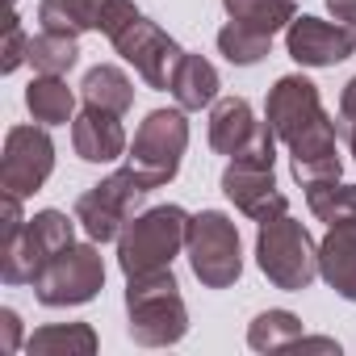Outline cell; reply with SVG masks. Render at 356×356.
Here are the masks:
<instances>
[{
	"label": "cell",
	"mask_w": 356,
	"mask_h": 356,
	"mask_svg": "<svg viewBox=\"0 0 356 356\" xmlns=\"http://www.w3.org/2000/svg\"><path fill=\"white\" fill-rule=\"evenodd\" d=\"M260 130H264V122H256V113H252V105H248L243 97H222V101H214V109H210V147H214L218 155L239 159V155L260 138Z\"/></svg>",
	"instance_id": "obj_15"
},
{
	"label": "cell",
	"mask_w": 356,
	"mask_h": 356,
	"mask_svg": "<svg viewBox=\"0 0 356 356\" xmlns=\"http://www.w3.org/2000/svg\"><path fill=\"white\" fill-rule=\"evenodd\" d=\"M293 352H335V356H339V343H335V339H318V335H302V339L293 343Z\"/></svg>",
	"instance_id": "obj_30"
},
{
	"label": "cell",
	"mask_w": 356,
	"mask_h": 356,
	"mask_svg": "<svg viewBox=\"0 0 356 356\" xmlns=\"http://www.w3.org/2000/svg\"><path fill=\"white\" fill-rule=\"evenodd\" d=\"M72 147L84 163H113L126 155V130H122L118 113L84 105L72 118Z\"/></svg>",
	"instance_id": "obj_14"
},
{
	"label": "cell",
	"mask_w": 356,
	"mask_h": 356,
	"mask_svg": "<svg viewBox=\"0 0 356 356\" xmlns=\"http://www.w3.org/2000/svg\"><path fill=\"white\" fill-rule=\"evenodd\" d=\"M22 348V318L17 310H0V352H17Z\"/></svg>",
	"instance_id": "obj_29"
},
{
	"label": "cell",
	"mask_w": 356,
	"mask_h": 356,
	"mask_svg": "<svg viewBox=\"0 0 356 356\" xmlns=\"http://www.w3.org/2000/svg\"><path fill=\"white\" fill-rule=\"evenodd\" d=\"M218 72H214V63L210 59H202V55H181V63H176V72H172V97H176V105L181 109H206V105H214L218 101Z\"/></svg>",
	"instance_id": "obj_17"
},
{
	"label": "cell",
	"mask_w": 356,
	"mask_h": 356,
	"mask_svg": "<svg viewBox=\"0 0 356 356\" xmlns=\"http://www.w3.org/2000/svg\"><path fill=\"white\" fill-rule=\"evenodd\" d=\"M26 109L34 113L38 126H67L76 118V92L67 88L63 76H34L26 88Z\"/></svg>",
	"instance_id": "obj_18"
},
{
	"label": "cell",
	"mask_w": 356,
	"mask_h": 356,
	"mask_svg": "<svg viewBox=\"0 0 356 356\" xmlns=\"http://www.w3.org/2000/svg\"><path fill=\"white\" fill-rule=\"evenodd\" d=\"M26 352H38V356H92L97 352V331L88 323H51V327H38L26 339Z\"/></svg>",
	"instance_id": "obj_20"
},
{
	"label": "cell",
	"mask_w": 356,
	"mask_h": 356,
	"mask_svg": "<svg viewBox=\"0 0 356 356\" xmlns=\"http://www.w3.org/2000/svg\"><path fill=\"white\" fill-rule=\"evenodd\" d=\"M5 5H9V9H13V5H17V0H5Z\"/></svg>",
	"instance_id": "obj_33"
},
{
	"label": "cell",
	"mask_w": 356,
	"mask_h": 356,
	"mask_svg": "<svg viewBox=\"0 0 356 356\" xmlns=\"http://www.w3.org/2000/svg\"><path fill=\"white\" fill-rule=\"evenodd\" d=\"M222 9H227L231 22L252 26V30H260V34L289 30V22L298 17V5H293V0H222Z\"/></svg>",
	"instance_id": "obj_23"
},
{
	"label": "cell",
	"mask_w": 356,
	"mask_h": 356,
	"mask_svg": "<svg viewBox=\"0 0 356 356\" xmlns=\"http://www.w3.org/2000/svg\"><path fill=\"white\" fill-rule=\"evenodd\" d=\"M306 206L327 227H356V185H343V181L306 185Z\"/></svg>",
	"instance_id": "obj_22"
},
{
	"label": "cell",
	"mask_w": 356,
	"mask_h": 356,
	"mask_svg": "<svg viewBox=\"0 0 356 356\" xmlns=\"http://www.w3.org/2000/svg\"><path fill=\"white\" fill-rule=\"evenodd\" d=\"M126 314H130V339L143 348H168L176 339H185L189 310H185L181 285L172 277V264L126 277Z\"/></svg>",
	"instance_id": "obj_2"
},
{
	"label": "cell",
	"mask_w": 356,
	"mask_h": 356,
	"mask_svg": "<svg viewBox=\"0 0 356 356\" xmlns=\"http://www.w3.org/2000/svg\"><path fill=\"white\" fill-rule=\"evenodd\" d=\"M105 5H109V0H42V5H38V22H42V30L80 38L88 30H101Z\"/></svg>",
	"instance_id": "obj_19"
},
{
	"label": "cell",
	"mask_w": 356,
	"mask_h": 356,
	"mask_svg": "<svg viewBox=\"0 0 356 356\" xmlns=\"http://www.w3.org/2000/svg\"><path fill=\"white\" fill-rule=\"evenodd\" d=\"M285 47L289 59L302 67H335L343 59H352L356 51V30L352 26H331L318 17H293L285 30Z\"/></svg>",
	"instance_id": "obj_12"
},
{
	"label": "cell",
	"mask_w": 356,
	"mask_h": 356,
	"mask_svg": "<svg viewBox=\"0 0 356 356\" xmlns=\"http://www.w3.org/2000/svg\"><path fill=\"white\" fill-rule=\"evenodd\" d=\"M256 264L277 289L302 293L318 277V243L310 239V231L298 218L277 214V218L260 222V231H256Z\"/></svg>",
	"instance_id": "obj_3"
},
{
	"label": "cell",
	"mask_w": 356,
	"mask_h": 356,
	"mask_svg": "<svg viewBox=\"0 0 356 356\" xmlns=\"http://www.w3.org/2000/svg\"><path fill=\"white\" fill-rule=\"evenodd\" d=\"M80 97H84V105H97V109H109V113H118V118H122V113L134 105V84L126 80V72H122V67L101 63V67H92V72L84 76Z\"/></svg>",
	"instance_id": "obj_21"
},
{
	"label": "cell",
	"mask_w": 356,
	"mask_h": 356,
	"mask_svg": "<svg viewBox=\"0 0 356 356\" xmlns=\"http://www.w3.org/2000/svg\"><path fill=\"white\" fill-rule=\"evenodd\" d=\"M264 122L289 147V168L302 189L318 181H339L343 172V159L335 151L339 130H335V118L318 101V84H310L306 76H281L268 88Z\"/></svg>",
	"instance_id": "obj_1"
},
{
	"label": "cell",
	"mask_w": 356,
	"mask_h": 356,
	"mask_svg": "<svg viewBox=\"0 0 356 356\" xmlns=\"http://www.w3.org/2000/svg\"><path fill=\"white\" fill-rule=\"evenodd\" d=\"M222 193L256 222H268L277 214H289V202L285 193L277 189V176L273 168H252V163H239L231 159L227 172H222Z\"/></svg>",
	"instance_id": "obj_13"
},
{
	"label": "cell",
	"mask_w": 356,
	"mask_h": 356,
	"mask_svg": "<svg viewBox=\"0 0 356 356\" xmlns=\"http://www.w3.org/2000/svg\"><path fill=\"white\" fill-rule=\"evenodd\" d=\"M134 17H143L134 0H109V5H105V13H101V34L113 42V38H118V34H122V30L134 22Z\"/></svg>",
	"instance_id": "obj_28"
},
{
	"label": "cell",
	"mask_w": 356,
	"mask_h": 356,
	"mask_svg": "<svg viewBox=\"0 0 356 356\" xmlns=\"http://www.w3.org/2000/svg\"><path fill=\"white\" fill-rule=\"evenodd\" d=\"M113 47H118V55L151 84V88H172V72H176V63H181V47H176L155 22H147V17H134L118 38H113Z\"/></svg>",
	"instance_id": "obj_11"
},
{
	"label": "cell",
	"mask_w": 356,
	"mask_h": 356,
	"mask_svg": "<svg viewBox=\"0 0 356 356\" xmlns=\"http://www.w3.org/2000/svg\"><path fill=\"white\" fill-rule=\"evenodd\" d=\"M318 277L343 298L356 302V227H331L318 243Z\"/></svg>",
	"instance_id": "obj_16"
},
{
	"label": "cell",
	"mask_w": 356,
	"mask_h": 356,
	"mask_svg": "<svg viewBox=\"0 0 356 356\" xmlns=\"http://www.w3.org/2000/svg\"><path fill=\"white\" fill-rule=\"evenodd\" d=\"M22 63H30V38L17 22V13H9V26H5V59H0V72H17Z\"/></svg>",
	"instance_id": "obj_27"
},
{
	"label": "cell",
	"mask_w": 356,
	"mask_h": 356,
	"mask_svg": "<svg viewBox=\"0 0 356 356\" xmlns=\"http://www.w3.org/2000/svg\"><path fill=\"white\" fill-rule=\"evenodd\" d=\"M147 193H151L147 181L126 163V168L109 172L101 185H92L88 193L76 197V222L84 227V235L92 243H109L126 231V222L134 218V210L143 206Z\"/></svg>",
	"instance_id": "obj_8"
},
{
	"label": "cell",
	"mask_w": 356,
	"mask_h": 356,
	"mask_svg": "<svg viewBox=\"0 0 356 356\" xmlns=\"http://www.w3.org/2000/svg\"><path fill=\"white\" fill-rule=\"evenodd\" d=\"M105 285V260L97 243H72L42 264L34 277V298L42 306H84Z\"/></svg>",
	"instance_id": "obj_9"
},
{
	"label": "cell",
	"mask_w": 356,
	"mask_h": 356,
	"mask_svg": "<svg viewBox=\"0 0 356 356\" xmlns=\"http://www.w3.org/2000/svg\"><path fill=\"white\" fill-rule=\"evenodd\" d=\"M55 172V143L42 126H13L5 134V155H0V189L13 197H30L47 185Z\"/></svg>",
	"instance_id": "obj_10"
},
{
	"label": "cell",
	"mask_w": 356,
	"mask_h": 356,
	"mask_svg": "<svg viewBox=\"0 0 356 356\" xmlns=\"http://www.w3.org/2000/svg\"><path fill=\"white\" fill-rule=\"evenodd\" d=\"M72 243H76V218H67L63 210H42L17 235L0 239V277H5V285H34L42 264Z\"/></svg>",
	"instance_id": "obj_5"
},
{
	"label": "cell",
	"mask_w": 356,
	"mask_h": 356,
	"mask_svg": "<svg viewBox=\"0 0 356 356\" xmlns=\"http://www.w3.org/2000/svg\"><path fill=\"white\" fill-rule=\"evenodd\" d=\"M30 63L34 72L42 76H67L76 63H80V47L72 34H55V30H42L30 38Z\"/></svg>",
	"instance_id": "obj_24"
},
{
	"label": "cell",
	"mask_w": 356,
	"mask_h": 356,
	"mask_svg": "<svg viewBox=\"0 0 356 356\" xmlns=\"http://www.w3.org/2000/svg\"><path fill=\"white\" fill-rule=\"evenodd\" d=\"M298 339H302V318L289 310H264L248 327V343L256 352H281V348H293Z\"/></svg>",
	"instance_id": "obj_25"
},
{
	"label": "cell",
	"mask_w": 356,
	"mask_h": 356,
	"mask_svg": "<svg viewBox=\"0 0 356 356\" xmlns=\"http://www.w3.org/2000/svg\"><path fill=\"white\" fill-rule=\"evenodd\" d=\"M189 239V214L181 206H151L126 222L118 235V264L126 277L168 268Z\"/></svg>",
	"instance_id": "obj_4"
},
{
	"label": "cell",
	"mask_w": 356,
	"mask_h": 356,
	"mask_svg": "<svg viewBox=\"0 0 356 356\" xmlns=\"http://www.w3.org/2000/svg\"><path fill=\"white\" fill-rule=\"evenodd\" d=\"M327 9L335 13V22H343V26L356 30V0H327Z\"/></svg>",
	"instance_id": "obj_31"
},
{
	"label": "cell",
	"mask_w": 356,
	"mask_h": 356,
	"mask_svg": "<svg viewBox=\"0 0 356 356\" xmlns=\"http://www.w3.org/2000/svg\"><path fill=\"white\" fill-rule=\"evenodd\" d=\"M335 130H339V138L348 143V151H352V159H356V122H335Z\"/></svg>",
	"instance_id": "obj_32"
},
{
	"label": "cell",
	"mask_w": 356,
	"mask_h": 356,
	"mask_svg": "<svg viewBox=\"0 0 356 356\" xmlns=\"http://www.w3.org/2000/svg\"><path fill=\"white\" fill-rule=\"evenodd\" d=\"M193 277L206 289H231L243 277V248H239V227L222 210H202L189 218V239H185Z\"/></svg>",
	"instance_id": "obj_6"
},
{
	"label": "cell",
	"mask_w": 356,
	"mask_h": 356,
	"mask_svg": "<svg viewBox=\"0 0 356 356\" xmlns=\"http://www.w3.org/2000/svg\"><path fill=\"white\" fill-rule=\"evenodd\" d=\"M218 51L235 63V67H252L260 63L268 51H273V34H260L252 26H239V22H227L218 30Z\"/></svg>",
	"instance_id": "obj_26"
},
{
	"label": "cell",
	"mask_w": 356,
	"mask_h": 356,
	"mask_svg": "<svg viewBox=\"0 0 356 356\" xmlns=\"http://www.w3.org/2000/svg\"><path fill=\"white\" fill-rule=\"evenodd\" d=\"M185 147H189L185 109H155V113H147L138 122L134 143L126 151V163L147 181V189H159V185H168L172 176L181 172Z\"/></svg>",
	"instance_id": "obj_7"
}]
</instances>
